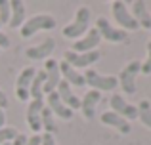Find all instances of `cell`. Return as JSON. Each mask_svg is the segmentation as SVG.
Listing matches in <instances>:
<instances>
[{"label":"cell","mask_w":151,"mask_h":145,"mask_svg":"<svg viewBox=\"0 0 151 145\" xmlns=\"http://www.w3.org/2000/svg\"><path fill=\"white\" fill-rule=\"evenodd\" d=\"M90 25H92V10L86 8V6H81L75 11L73 21L63 27V36L75 42V40H78L81 36H84V34L88 33Z\"/></svg>","instance_id":"obj_1"},{"label":"cell","mask_w":151,"mask_h":145,"mask_svg":"<svg viewBox=\"0 0 151 145\" xmlns=\"http://www.w3.org/2000/svg\"><path fill=\"white\" fill-rule=\"evenodd\" d=\"M55 25H58V21H55L54 15H50V14H35V15H31V17H27V21L23 23V27L19 29V34H21L23 38H31L37 33H40V31L55 29Z\"/></svg>","instance_id":"obj_2"},{"label":"cell","mask_w":151,"mask_h":145,"mask_svg":"<svg viewBox=\"0 0 151 145\" xmlns=\"http://www.w3.org/2000/svg\"><path fill=\"white\" fill-rule=\"evenodd\" d=\"M140 69H142V61L132 59L122 67L121 73H119L117 80H119L121 90L124 92V96H134V94H136V90H138L136 78H138V74H140Z\"/></svg>","instance_id":"obj_3"},{"label":"cell","mask_w":151,"mask_h":145,"mask_svg":"<svg viewBox=\"0 0 151 145\" xmlns=\"http://www.w3.org/2000/svg\"><path fill=\"white\" fill-rule=\"evenodd\" d=\"M82 74H84L86 86H90V90H98L101 94L111 92V90H115L119 86L117 76H113V74H100L98 71H94V69H88V71H84Z\"/></svg>","instance_id":"obj_4"},{"label":"cell","mask_w":151,"mask_h":145,"mask_svg":"<svg viewBox=\"0 0 151 145\" xmlns=\"http://www.w3.org/2000/svg\"><path fill=\"white\" fill-rule=\"evenodd\" d=\"M111 15H113L115 23L119 25V29L126 31V33L140 29L138 23H136V19H134L132 14H130L126 2H122V0H115V2H111Z\"/></svg>","instance_id":"obj_5"},{"label":"cell","mask_w":151,"mask_h":145,"mask_svg":"<svg viewBox=\"0 0 151 145\" xmlns=\"http://www.w3.org/2000/svg\"><path fill=\"white\" fill-rule=\"evenodd\" d=\"M96 31L100 33L101 40H107V42H111V44H121V42L128 40V33L119 29L117 25H113V23L105 17L96 19Z\"/></svg>","instance_id":"obj_6"},{"label":"cell","mask_w":151,"mask_h":145,"mask_svg":"<svg viewBox=\"0 0 151 145\" xmlns=\"http://www.w3.org/2000/svg\"><path fill=\"white\" fill-rule=\"evenodd\" d=\"M100 57H101L100 50H94V52H88V54H77V52H71V50L63 52V61L67 65H71L73 69H77V71L90 69L94 63L100 61Z\"/></svg>","instance_id":"obj_7"},{"label":"cell","mask_w":151,"mask_h":145,"mask_svg":"<svg viewBox=\"0 0 151 145\" xmlns=\"http://www.w3.org/2000/svg\"><path fill=\"white\" fill-rule=\"evenodd\" d=\"M42 109H44V97L31 99L25 111V122L31 128V132L38 134L42 130Z\"/></svg>","instance_id":"obj_8"},{"label":"cell","mask_w":151,"mask_h":145,"mask_svg":"<svg viewBox=\"0 0 151 145\" xmlns=\"http://www.w3.org/2000/svg\"><path fill=\"white\" fill-rule=\"evenodd\" d=\"M100 44H101L100 33L96 31V27H90V31L84 34V36H81L78 40L73 42V46H71V52L88 54V52H94V50H98V46H100Z\"/></svg>","instance_id":"obj_9"},{"label":"cell","mask_w":151,"mask_h":145,"mask_svg":"<svg viewBox=\"0 0 151 145\" xmlns=\"http://www.w3.org/2000/svg\"><path fill=\"white\" fill-rule=\"evenodd\" d=\"M35 74H37V69L35 67H23L21 73L17 74V80H15V97L19 101H29V88H31V82H33Z\"/></svg>","instance_id":"obj_10"},{"label":"cell","mask_w":151,"mask_h":145,"mask_svg":"<svg viewBox=\"0 0 151 145\" xmlns=\"http://www.w3.org/2000/svg\"><path fill=\"white\" fill-rule=\"evenodd\" d=\"M44 74H46V82H44V90L42 92L48 96V94L55 92L59 86V82H61V74H59V61L54 59V57H50V59L44 61Z\"/></svg>","instance_id":"obj_11"},{"label":"cell","mask_w":151,"mask_h":145,"mask_svg":"<svg viewBox=\"0 0 151 145\" xmlns=\"http://www.w3.org/2000/svg\"><path fill=\"white\" fill-rule=\"evenodd\" d=\"M109 105H111V111L117 113V115L122 116V119H126L128 122H130V120H134V119H138V107H136V105H132L130 101H126L121 94L111 96Z\"/></svg>","instance_id":"obj_12"},{"label":"cell","mask_w":151,"mask_h":145,"mask_svg":"<svg viewBox=\"0 0 151 145\" xmlns=\"http://www.w3.org/2000/svg\"><path fill=\"white\" fill-rule=\"evenodd\" d=\"M54 50H55V38H46V40L38 42L37 46L27 48L25 56L33 61H46V59H50Z\"/></svg>","instance_id":"obj_13"},{"label":"cell","mask_w":151,"mask_h":145,"mask_svg":"<svg viewBox=\"0 0 151 145\" xmlns=\"http://www.w3.org/2000/svg\"><path fill=\"white\" fill-rule=\"evenodd\" d=\"M46 107L50 109L52 113H54L55 119H61V120H71L75 116V111H71L69 107H67L65 103H63L61 99H59L58 92H52L46 96Z\"/></svg>","instance_id":"obj_14"},{"label":"cell","mask_w":151,"mask_h":145,"mask_svg":"<svg viewBox=\"0 0 151 145\" xmlns=\"http://www.w3.org/2000/svg\"><path fill=\"white\" fill-rule=\"evenodd\" d=\"M100 101H101V92H98V90H88V92L81 97V111H82V115H84V119H88V120L94 119Z\"/></svg>","instance_id":"obj_15"},{"label":"cell","mask_w":151,"mask_h":145,"mask_svg":"<svg viewBox=\"0 0 151 145\" xmlns=\"http://www.w3.org/2000/svg\"><path fill=\"white\" fill-rule=\"evenodd\" d=\"M59 74H61V80H65L71 88H81V86H86L84 82V74L82 71H77L71 65H67L65 61H59Z\"/></svg>","instance_id":"obj_16"},{"label":"cell","mask_w":151,"mask_h":145,"mask_svg":"<svg viewBox=\"0 0 151 145\" xmlns=\"http://www.w3.org/2000/svg\"><path fill=\"white\" fill-rule=\"evenodd\" d=\"M100 120H101V124L115 128V130L121 132V134H130V132H132V126H130L128 120L122 119V116H119L117 113H113V111H105V113H101Z\"/></svg>","instance_id":"obj_17"},{"label":"cell","mask_w":151,"mask_h":145,"mask_svg":"<svg viewBox=\"0 0 151 145\" xmlns=\"http://www.w3.org/2000/svg\"><path fill=\"white\" fill-rule=\"evenodd\" d=\"M130 14H132V17L136 19L138 27L151 31V11L147 10V4H145L144 0H136V2H132V10H130Z\"/></svg>","instance_id":"obj_18"},{"label":"cell","mask_w":151,"mask_h":145,"mask_svg":"<svg viewBox=\"0 0 151 145\" xmlns=\"http://www.w3.org/2000/svg\"><path fill=\"white\" fill-rule=\"evenodd\" d=\"M58 96H59V99L63 101V103L67 105V107L71 109V111H77V109H81V97L75 94V90L71 88L69 84H67L65 80H61L59 82V86H58Z\"/></svg>","instance_id":"obj_19"},{"label":"cell","mask_w":151,"mask_h":145,"mask_svg":"<svg viewBox=\"0 0 151 145\" xmlns=\"http://www.w3.org/2000/svg\"><path fill=\"white\" fill-rule=\"evenodd\" d=\"M10 6H12V17L8 25L12 29H21L23 23L27 21V6L23 0H10Z\"/></svg>","instance_id":"obj_20"},{"label":"cell","mask_w":151,"mask_h":145,"mask_svg":"<svg viewBox=\"0 0 151 145\" xmlns=\"http://www.w3.org/2000/svg\"><path fill=\"white\" fill-rule=\"evenodd\" d=\"M44 82H46V74L44 71H37L33 82H31V88H29V96L31 99H38V97H44Z\"/></svg>","instance_id":"obj_21"},{"label":"cell","mask_w":151,"mask_h":145,"mask_svg":"<svg viewBox=\"0 0 151 145\" xmlns=\"http://www.w3.org/2000/svg\"><path fill=\"white\" fill-rule=\"evenodd\" d=\"M42 130H44L46 134H52V136H55L58 130H59L58 119L54 116V113H52L46 105H44V109H42Z\"/></svg>","instance_id":"obj_22"},{"label":"cell","mask_w":151,"mask_h":145,"mask_svg":"<svg viewBox=\"0 0 151 145\" xmlns=\"http://www.w3.org/2000/svg\"><path fill=\"white\" fill-rule=\"evenodd\" d=\"M136 107H138V119L142 120V124L145 128H151V103H149V99H142Z\"/></svg>","instance_id":"obj_23"},{"label":"cell","mask_w":151,"mask_h":145,"mask_svg":"<svg viewBox=\"0 0 151 145\" xmlns=\"http://www.w3.org/2000/svg\"><path fill=\"white\" fill-rule=\"evenodd\" d=\"M17 136H19V130H17V128H10V126L0 128V145L12 143L15 138H17Z\"/></svg>","instance_id":"obj_24"},{"label":"cell","mask_w":151,"mask_h":145,"mask_svg":"<svg viewBox=\"0 0 151 145\" xmlns=\"http://www.w3.org/2000/svg\"><path fill=\"white\" fill-rule=\"evenodd\" d=\"M12 17V6L10 0H0V25H8Z\"/></svg>","instance_id":"obj_25"},{"label":"cell","mask_w":151,"mask_h":145,"mask_svg":"<svg viewBox=\"0 0 151 145\" xmlns=\"http://www.w3.org/2000/svg\"><path fill=\"white\" fill-rule=\"evenodd\" d=\"M140 73L142 74H151V40L147 42V57H145V61H142Z\"/></svg>","instance_id":"obj_26"},{"label":"cell","mask_w":151,"mask_h":145,"mask_svg":"<svg viewBox=\"0 0 151 145\" xmlns=\"http://www.w3.org/2000/svg\"><path fill=\"white\" fill-rule=\"evenodd\" d=\"M40 145H58V141H55V136H52V134H42L40 136Z\"/></svg>","instance_id":"obj_27"},{"label":"cell","mask_w":151,"mask_h":145,"mask_svg":"<svg viewBox=\"0 0 151 145\" xmlns=\"http://www.w3.org/2000/svg\"><path fill=\"white\" fill-rule=\"evenodd\" d=\"M6 48H10V36L0 31V50H6Z\"/></svg>","instance_id":"obj_28"},{"label":"cell","mask_w":151,"mask_h":145,"mask_svg":"<svg viewBox=\"0 0 151 145\" xmlns=\"http://www.w3.org/2000/svg\"><path fill=\"white\" fill-rule=\"evenodd\" d=\"M25 145H40V134L27 136V143Z\"/></svg>","instance_id":"obj_29"},{"label":"cell","mask_w":151,"mask_h":145,"mask_svg":"<svg viewBox=\"0 0 151 145\" xmlns=\"http://www.w3.org/2000/svg\"><path fill=\"white\" fill-rule=\"evenodd\" d=\"M8 105H10V101H8V96H6V92L0 88V109H6Z\"/></svg>","instance_id":"obj_30"},{"label":"cell","mask_w":151,"mask_h":145,"mask_svg":"<svg viewBox=\"0 0 151 145\" xmlns=\"http://www.w3.org/2000/svg\"><path fill=\"white\" fill-rule=\"evenodd\" d=\"M27 143V136H23V134H19L17 138L14 139V141H12L10 145H25Z\"/></svg>","instance_id":"obj_31"},{"label":"cell","mask_w":151,"mask_h":145,"mask_svg":"<svg viewBox=\"0 0 151 145\" xmlns=\"http://www.w3.org/2000/svg\"><path fill=\"white\" fill-rule=\"evenodd\" d=\"M6 126V113H4V109H0V128Z\"/></svg>","instance_id":"obj_32"},{"label":"cell","mask_w":151,"mask_h":145,"mask_svg":"<svg viewBox=\"0 0 151 145\" xmlns=\"http://www.w3.org/2000/svg\"><path fill=\"white\" fill-rule=\"evenodd\" d=\"M6 145H10V143H6Z\"/></svg>","instance_id":"obj_33"}]
</instances>
